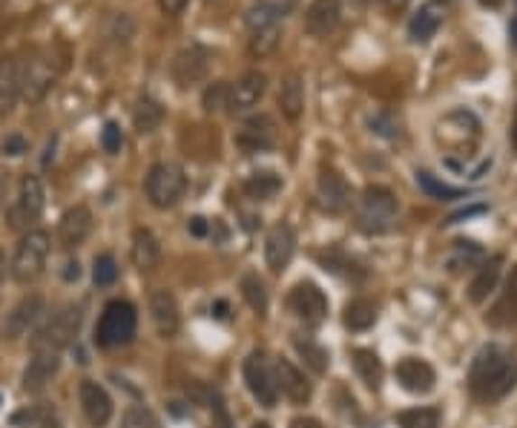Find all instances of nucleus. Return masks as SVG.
I'll return each mask as SVG.
<instances>
[{"mask_svg": "<svg viewBox=\"0 0 517 428\" xmlns=\"http://www.w3.org/2000/svg\"><path fill=\"white\" fill-rule=\"evenodd\" d=\"M517 386V359L497 345H485L475 357L472 371H468V388L477 400L494 403L503 400Z\"/></svg>", "mask_w": 517, "mask_h": 428, "instance_id": "1", "label": "nucleus"}, {"mask_svg": "<svg viewBox=\"0 0 517 428\" xmlns=\"http://www.w3.org/2000/svg\"><path fill=\"white\" fill-rule=\"evenodd\" d=\"M60 72H64V60H60L52 50H38L21 70V95L29 104L41 101L43 95L55 87Z\"/></svg>", "mask_w": 517, "mask_h": 428, "instance_id": "2", "label": "nucleus"}, {"mask_svg": "<svg viewBox=\"0 0 517 428\" xmlns=\"http://www.w3.org/2000/svg\"><path fill=\"white\" fill-rule=\"evenodd\" d=\"M434 138L440 147L457 155H468L480 141V118L468 109H454L443 121H437Z\"/></svg>", "mask_w": 517, "mask_h": 428, "instance_id": "3", "label": "nucleus"}, {"mask_svg": "<svg viewBox=\"0 0 517 428\" xmlns=\"http://www.w3.org/2000/svg\"><path fill=\"white\" fill-rule=\"evenodd\" d=\"M135 328H138V313L135 308L127 302V299H113L106 302L98 328H96V342L101 348H118V345H127L135 337Z\"/></svg>", "mask_w": 517, "mask_h": 428, "instance_id": "4", "label": "nucleus"}, {"mask_svg": "<svg viewBox=\"0 0 517 428\" xmlns=\"http://www.w3.org/2000/svg\"><path fill=\"white\" fill-rule=\"evenodd\" d=\"M50 233L43 230H32L26 233L18 250H14V259H12V276L18 282H32L43 274L46 259H50Z\"/></svg>", "mask_w": 517, "mask_h": 428, "instance_id": "5", "label": "nucleus"}, {"mask_svg": "<svg viewBox=\"0 0 517 428\" xmlns=\"http://www.w3.org/2000/svg\"><path fill=\"white\" fill-rule=\"evenodd\" d=\"M144 190H147V199H150L152 208L167 210V208H172V204H179V199L184 196L187 179L176 164H155L147 172Z\"/></svg>", "mask_w": 517, "mask_h": 428, "instance_id": "6", "label": "nucleus"}, {"mask_svg": "<svg viewBox=\"0 0 517 428\" xmlns=\"http://www.w3.org/2000/svg\"><path fill=\"white\" fill-rule=\"evenodd\" d=\"M397 210V199L388 187H365L363 199H359V225L365 230L383 233L394 225Z\"/></svg>", "mask_w": 517, "mask_h": 428, "instance_id": "7", "label": "nucleus"}, {"mask_svg": "<svg viewBox=\"0 0 517 428\" xmlns=\"http://www.w3.org/2000/svg\"><path fill=\"white\" fill-rule=\"evenodd\" d=\"M78 328H81V308L67 305L60 308L50 322H46L38 337H35V351H60L67 348L75 337H78Z\"/></svg>", "mask_w": 517, "mask_h": 428, "instance_id": "8", "label": "nucleus"}, {"mask_svg": "<svg viewBox=\"0 0 517 428\" xmlns=\"http://www.w3.org/2000/svg\"><path fill=\"white\" fill-rule=\"evenodd\" d=\"M43 204H46V193H43V184L38 176H23L21 190H18V201L9 213V225L12 228H29L32 221L41 219L43 213Z\"/></svg>", "mask_w": 517, "mask_h": 428, "instance_id": "9", "label": "nucleus"}, {"mask_svg": "<svg viewBox=\"0 0 517 428\" xmlns=\"http://www.w3.org/2000/svg\"><path fill=\"white\" fill-rule=\"evenodd\" d=\"M210 70V52L201 50V46H187L170 63V75L181 89H190L198 81H205Z\"/></svg>", "mask_w": 517, "mask_h": 428, "instance_id": "10", "label": "nucleus"}, {"mask_svg": "<svg viewBox=\"0 0 517 428\" xmlns=\"http://www.w3.org/2000/svg\"><path fill=\"white\" fill-rule=\"evenodd\" d=\"M288 308L300 316L305 325H319L328 316V296L322 293L319 284L300 282L288 296Z\"/></svg>", "mask_w": 517, "mask_h": 428, "instance_id": "11", "label": "nucleus"}, {"mask_svg": "<svg viewBox=\"0 0 517 428\" xmlns=\"http://www.w3.org/2000/svg\"><path fill=\"white\" fill-rule=\"evenodd\" d=\"M245 383L250 388V394L262 403V405H276L279 388H276V377L271 374L268 362H264L262 354H250L245 359Z\"/></svg>", "mask_w": 517, "mask_h": 428, "instance_id": "12", "label": "nucleus"}, {"mask_svg": "<svg viewBox=\"0 0 517 428\" xmlns=\"http://www.w3.org/2000/svg\"><path fill=\"white\" fill-rule=\"evenodd\" d=\"M276 144V124L271 116H254L236 133V147L245 153H262Z\"/></svg>", "mask_w": 517, "mask_h": 428, "instance_id": "13", "label": "nucleus"}, {"mask_svg": "<svg viewBox=\"0 0 517 428\" xmlns=\"http://www.w3.org/2000/svg\"><path fill=\"white\" fill-rule=\"evenodd\" d=\"M293 250H296V233L291 225H276L268 239H264V262L273 274H282L293 259Z\"/></svg>", "mask_w": 517, "mask_h": 428, "instance_id": "14", "label": "nucleus"}, {"mask_svg": "<svg viewBox=\"0 0 517 428\" xmlns=\"http://www.w3.org/2000/svg\"><path fill=\"white\" fill-rule=\"evenodd\" d=\"M264 89H268V78L259 70L245 72L236 84H230V113H245V109L256 107L262 101Z\"/></svg>", "mask_w": 517, "mask_h": 428, "instance_id": "15", "label": "nucleus"}, {"mask_svg": "<svg viewBox=\"0 0 517 428\" xmlns=\"http://www.w3.org/2000/svg\"><path fill=\"white\" fill-rule=\"evenodd\" d=\"M339 0H310L305 12V32L310 38H328L339 26Z\"/></svg>", "mask_w": 517, "mask_h": 428, "instance_id": "16", "label": "nucleus"}, {"mask_svg": "<svg viewBox=\"0 0 517 428\" xmlns=\"http://www.w3.org/2000/svg\"><path fill=\"white\" fill-rule=\"evenodd\" d=\"M397 379L405 391L411 394H429L437 383V374L429 366L426 359H417V357H405L397 362Z\"/></svg>", "mask_w": 517, "mask_h": 428, "instance_id": "17", "label": "nucleus"}, {"mask_svg": "<svg viewBox=\"0 0 517 428\" xmlns=\"http://www.w3.org/2000/svg\"><path fill=\"white\" fill-rule=\"evenodd\" d=\"M81 408H84L87 420L96 428H104L109 420H113V400H109L106 388L92 383V379H84L81 383Z\"/></svg>", "mask_w": 517, "mask_h": 428, "instance_id": "18", "label": "nucleus"}, {"mask_svg": "<svg viewBox=\"0 0 517 428\" xmlns=\"http://www.w3.org/2000/svg\"><path fill=\"white\" fill-rule=\"evenodd\" d=\"M92 233V213L84 204H78V208L67 210L64 219H60V228H58V239H60V247H78L87 242V236Z\"/></svg>", "mask_w": 517, "mask_h": 428, "instance_id": "19", "label": "nucleus"}, {"mask_svg": "<svg viewBox=\"0 0 517 428\" xmlns=\"http://www.w3.org/2000/svg\"><path fill=\"white\" fill-rule=\"evenodd\" d=\"M293 9H296V0H256V4L247 9L245 23L254 32L271 29V26H279V21Z\"/></svg>", "mask_w": 517, "mask_h": 428, "instance_id": "20", "label": "nucleus"}, {"mask_svg": "<svg viewBox=\"0 0 517 428\" xmlns=\"http://www.w3.org/2000/svg\"><path fill=\"white\" fill-rule=\"evenodd\" d=\"M150 313H152V322L159 328V334L167 337H176V330L181 325V316H179V305H176V296L170 291H155L150 296Z\"/></svg>", "mask_w": 517, "mask_h": 428, "instance_id": "21", "label": "nucleus"}, {"mask_svg": "<svg viewBox=\"0 0 517 428\" xmlns=\"http://www.w3.org/2000/svg\"><path fill=\"white\" fill-rule=\"evenodd\" d=\"M60 368V359L55 351H35V357L29 359V366L23 371V391L29 394H38L46 388V383L58 374Z\"/></svg>", "mask_w": 517, "mask_h": 428, "instance_id": "22", "label": "nucleus"}, {"mask_svg": "<svg viewBox=\"0 0 517 428\" xmlns=\"http://www.w3.org/2000/svg\"><path fill=\"white\" fill-rule=\"evenodd\" d=\"M43 302H41V296H23L18 305H14V311L6 316V325H4V337L6 340H18L23 337L29 325H32L38 320V313H41Z\"/></svg>", "mask_w": 517, "mask_h": 428, "instance_id": "23", "label": "nucleus"}, {"mask_svg": "<svg viewBox=\"0 0 517 428\" xmlns=\"http://www.w3.org/2000/svg\"><path fill=\"white\" fill-rule=\"evenodd\" d=\"M485 322L494 328H512L517 325V267L512 271V276L506 279V288L500 293V299L494 302V308L485 316Z\"/></svg>", "mask_w": 517, "mask_h": 428, "instance_id": "24", "label": "nucleus"}, {"mask_svg": "<svg viewBox=\"0 0 517 428\" xmlns=\"http://www.w3.org/2000/svg\"><path fill=\"white\" fill-rule=\"evenodd\" d=\"M319 199L328 210H345L351 204V187L348 181H345L339 172L334 170H322V176H319Z\"/></svg>", "mask_w": 517, "mask_h": 428, "instance_id": "25", "label": "nucleus"}, {"mask_svg": "<svg viewBox=\"0 0 517 428\" xmlns=\"http://www.w3.org/2000/svg\"><path fill=\"white\" fill-rule=\"evenodd\" d=\"M273 377H276V388H279L282 394H288V397H291L293 403H305V400H310V386H308V379H305L300 371H296L288 359H279V362H276Z\"/></svg>", "mask_w": 517, "mask_h": 428, "instance_id": "26", "label": "nucleus"}, {"mask_svg": "<svg viewBox=\"0 0 517 428\" xmlns=\"http://www.w3.org/2000/svg\"><path fill=\"white\" fill-rule=\"evenodd\" d=\"M21 98V67L12 58H0V116L12 113Z\"/></svg>", "mask_w": 517, "mask_h": 428, "instance_id": "27", "label": "nucleus"}, {"mask_svg": "<svg viewBox=\"0 0 517 428\" xmlns=\"http://www.w3.org/2000/svg\"><path fill=\"white\" fill-rule=\"evenodd\" d=\"M279 109H282V116L296 121L302 116V109H305V84H302V75H296L291 72L285 81H282L279 87Z\"/></svg>", "mask_w": 517, "mask_h": 428, "instance_id": "28", "label": "nucleus"}, {"mask_svg": "<svg viewBox=\"0 0 517 428\" xmlns=\"http://www.w3.org/2000/svg\"><path fill=\"white\" fill-rule=\"evenodd\" d=\"M162 259V247L159 239L150 230H135L133 233V262L138 271H152Z\"/></svg>", "mask_w": 517, "mask_h": 428, "instance_id": "29", "label": "nucleus"}, {"mask_svg": "<svg viewBox=\"0 0 517 428\" xmlns=\"http://www.w3.org/2000/svg\"><path fill=\"white\" fill-rule=\"evenodd\" d=\"M500 267H503V256H492L489 262L480 265L477 276L472 279V288H468V299H472V302H483V299L497 288Z\"/></svg>", "mask_w": 517, "mask_h": 428, "instance_id": "30", "label": "nucleus"}, {"mask_svg": "<svg viewBox=\"0 0 517 428\" xmlns=\"http://www.w3.org/2000/svg\"><path fill=\"white\" fill-rule=\"evenodd\" d=\"M354 368L371 391H380L385 371H383V362L377 354L368 351V348H359V351H354Z\"/></svg>", "mask_w": 517, "mask_h": 428, "instance_id": "31", "label": "nucleus"}, {"mask_svg": "<svg viewBox=\"0 0 517 428\" xmlns=\"http://www.w3.org/2000/svg\"><path fill=\"white\" fill-rule=\"evenodd\" d=\"M342 322L351 330H368L374 322H377V305L368 302V299H354V302L345 305Z\"/></svg>", "mask_w": 517, "mask_h": 428, "instance_id": "32", "label": "nucleus"}, {"mask_svg": "<svg viewBox=\"0 0 517 428\" xmlns=\"http://www.w3.org/2000/svg\"><path fill=\"white\" fill-rule=\"evenodd\" d=\"M437 29H440V12L434 6H422L409 23V38L414 43H429Z\"/></svg>", "mask_w": 517, "mask_h": 428, "instance_id": "33", "label": "nucleus"}, {"mask_svg": "<svg viewBox=\"0 0 517 428\" xmlns=\"http://www.w3.org/2000/svg\"><path fill=\"white\" fill-rule=\"evenodd\" d=\"M417 187L422 190V193H429L431 199H440V201H454V199L468 196L466 187H451V184L437 181L429 170H417Z\"/></svg>", "mask_w": 517, "mask_h": 428, "instance_id": "34", "label": "nucleus"}, {"mask_svg": "<svg viewBox=\"0 0 517 428\" xmlns=\"http://www.w3.org/2000/svg\"><path fill=\"white\" fill-rule=\"evenodd\" d=\"M162 118H164V107L155 101V98H150V95H144V98L138 101L135 113H133V124H135V130H138L141 135L152 133L155 126L162 124Z\"/></svg>", "mask_w": 517, "mask_h": 428, "instance_id": "35", "label": "nucleus"}, {"mask_svg": "<svg viewBox=\"0 0 517 428\" xmlns=\"http://www.w3.org/2000/svg\"><path fill=\"white\" fill-rule=\"evenodd\" d=\"M483 259H485V253H483L480 245H475V242H457L446 265H448L451 274H460V271H468V267H475V265H483Z\"/></svg>", "mask_w": 517, "mask_h": 428, "instance_id": "36", "label": "nucleus"}, {"mask_svg": "<svg viewBox=\"0 0 517 428\" xmlns=\"http://www.w3.org/2000/svg\"><path fill=\"white\" fill-rule=\"evenodd\" d=\"M242 296L259 316L268 313V291H264V282L256 274H245L242 276Z\"/></svg>", "mask_w": 517, "mask_h": 428, "instance_id": "37", "label": "nucleus"}, {"mask_svg": "<svg viewBox=\"0 0 517 428\" xmlns=\"http://www.w3.org/2000/svg\"><path fill=\"white\" fill-rule=\"evenodd\" d=\"M279 187H282V179L276 176V172H254V176L245 181L247 196H250V199H259V201L276 196Z\"/></svg>", "mask_w": 517, "mask_h": 428, "instance_id": "38", "label": "nucleus"}, {"mask_svg": "<svg viewBox=\"0 0 517 428\" xmlns=\"http://www.w3.org/2000/svg\"><path fill=\"white\" fill-rule=\"evenodd\" d=\"M400 428H440V411L437 408H409L397 414Z\"/></svg>", "mask_w": 517, "mask_h": 428, "instance_id": "39", "label": "nucleus"}, {"mask_svg": "<svg viewBox=\"0 0 517 428\" xmlns=\"http://www.w3.org/2000/svg\"><path fill=\"white\" fill-rule=\"evenodd\" d=\"M279 41H282V29L279 26L259 29V32H254V38H250V55H254V58H268V55L276 52Z\"/></svg>", "mask_w": 517, "mask_h": 428, "instance_id": "40", "label": "nucleus"}, {"mask_svg": "<svg viewBox=\"0 0 517 428\" xmlns=\"http://www.w3.org/2000/svg\"><path fill=\"white\" fill-rule=\"evenodd\" d=\"M296 351H300V357L308 362V366L317 371V374H325L328 371V351L322 345H317L313 340H296Z\"/></svg>", "mask_w": 517, "mask_h": 428, "instance_id": "41", "label": "nucleus"}, {"mask_svg": "<svg viewBox=\"0 0 517 428\" xmlns=\"http://www.w3.org/2000/svg\"><path fill=\"white\" fill-rule=\"evenodd\" d=\"M205 109L208 113H222V109L230 113V84H225V81L210 84L205 89Z\"/></svg>", "mask_w": 517, "mask_h": 428, "instance_id": "42", "label": "nucleus"}, {"mask_svg": "<svg viewBox=\"0 0 517 428\" xmlns=\"http://www.w3.org/2000/svg\"><path fill=\"white\" fill-rule=\"evenodd\" d=\"M92 279H96L98 288H106V284H113L118 279V265H115L113 256H109V253H104V256L96 259V271H92Z\"/></svg>", "mask_w": 517, "mask_h": 428, "instance_id": "43", "label": "nucleus"}, {"mask_svg": "<svg viewBox=\"0 0 517 428\" xmlns=\"http://www.w3.org/2000/svg\"><path fill=\"white\" fill-rule=\"evenodd\" d=\"M121 144H124L121 126H118L115 121H106V124H104V133H101V147H104L109 155H115V153H121Z\"/></svg>", "mask_w": 517, "mask_h": 428, "instance_id": "44", "label": "nucleus"}, {"mask_svg": "<svg viewBox=\"0 0 517 428\" xmlns=\"http://www.w3.org/2000/svg\"><path fill=\"white\" fill-rule=\"evenodd\" d=\"M368 124H371V130L380 133V135H388V138H397L400 135V126L391 121L388 116H371Z\"/></svg>", "mask_w": 517, "mask_h": 428, "instance_id": "45", "label": "nucleus"}, {"mask_svg": "<svg viewBox=\"0 0 517 428\" xmlns=\"http://www.w3.org/2000/svg\"><path fill=\"white\" fill-rule=\"evenodd\" d=\"M26 150H29V144H26L23 135H6L4 138V153L6 155H23Z\"/></svg>", "mask_w": 517, "mask_h": 428, "instance_id": "46", "label": "nucleus"}, {"mask_svg": "<svg viewBox=\"0 0 517 428\" xmlns=\"http://www.w3.org/2000/svg\"><path fill=\"white\" fill-rule=\"evenodd\" d=\"M190 0H159V9L167 14V18H179V14L187 9Z\"/></svg>", "mask_w": 517, "mask_h": 428, "instance_id": "47", "label": "nucleus"}, {"mask_svg": "<svg viewBox=\"0 0 517 428\" xmlns=\"http://www.w3.org/2000/svg\"><path fill=\"white\" fill-rule=\"evenodd\" d=\"M213 411H216V417H213V428H233V425H230V417H227V411H225V405H222V403H218Z\"/></svg>", "mask_w": 517, "mask_h": 428, "instance_id": "48", "label": "nucleus"}, {"mask_svg": "<svg viewBox=\"0 0 517 428\" xmlns=\"http://www.w3.org/2000/svg\"><path fill=\"white\" fill-rule=\"evenodd\" d=\"M480 213H485V204H477V208H466V210H460V213H454V216L448 219V225H454V221H460V219H468V216H480Z\"/></svg>", "mask_w": 517, "mask_h": 428, "instance_id": "49", "label": "nucleus"}, {"mask_svg": "<svg viewBox=\"0 0 517 428\" xmlns=\"http://www.w3.org/2000/svg\"><path fill=\"white\" fill-rule=\"evenodd\" d=\"M208 221L205 219H201V216H196V219H190V233L193 236H208Z\"/></svg>", "mask_w": 517, "mask_h": 428, "instance_id": "50", "label": "nucleus"}, {"mask_svg": "<svg viewBox=\"0 0 517 428\" xmlns=\"http://www.w3.org/2000/svg\"><path fill=\"white\" fill-rule=\"evenodd\" d=\"M291 428H322V423L317 417H296L291 423Z\"/></svg>", "mask_w": 517, "mask_h": 428, "instance_id": "51", "label": "nucleus"}, {"mask_svg": "<svg viewBox=\"0 0 517 428\" xmlns=\"http://www.w3.org/2000/svg\"><path fill=\"white\" fill-rule=\"evenodd\" d=\"M64 276H67L69 282L81 276V267H78V262H69V265H67V274H64Z\"/></svg>", "mask_w": 517, "mask_h": 428, "instance_id": "52", "label": "nucleus"}, {"mask_svg": "<svg viewBox=\"0 0 517 428\" xmlns=\"http://www.w3.org/2000/svg\"><path fill=\"white\" fill-rule=\"evenodd\" d=\"M509 41H512V46L517 50V14H514L512 23H509Z\"/></svg>", "mask_w": 517, "mask_h": 428, "instance_id": "53", "label": "nucleus"}, {"mask_svg": "<svg viewBox=\"0 0 517 428\" xmlns=\"http://www.w3.org/2000/svg\"><path fill=\"white\" fill-rule=\"evenodd\" d=\"M512 144L517 150V107H514V121H512Z\"/></svg>", "mask_w": 517, "mask_h": 428, "instance_id": "54", "label": "nucleus"}, {"mask_svg": "<svg viewBox=\"0 0 517 428\" xmlns=\"http://www.w3.org/2000/svg\"><path fill=\"white\" fill-rule=\"evenodd\" d=\"M483 6H489V9H497L500 4H503V0H480Z\"/></svg>", "mask_w": 517, "mask_h": 428, "instance_id": "55", "label": "nucleus"}, {"mask_svg": "<svg viewBox=\"0 0 517 428\" xmlns=\"http://www.w3.org/2000/svg\"><path fill=\"white\" fill-rule=\"evenodd\" d=\"M6 274V259H4V250H0V279H4Z\"/></svg>", "mask_w": 517, "mask_h": 428, "instance_id": "56", "label": "nucleus"}, {"mask_svg": "<svg viewBox=\"0 0 517 428\" xmlns=\"http://www.w3.org/2000/svg\"><path fill=\"white\" fill-rule=\"evenodd\" d=\"M4 193H6V184H4V179H0V201H4Z\"/></svg>", "mask_w": 517, "mask_h": 428, "instance_id": "57", "label": "nucleus"}, {"mask_svg": "<svg viewBox=\"0 0 517 428\" xmlns=\"http://www.w3.org/2000/svg\"><path fill=\"white\" fill-rule=\"evenodd\" d=\"M254 428H271V425H268V423H256Z\"/></svg>", "mask_w": 517, "mask_h": 428, "instance_id": "58", "label": "nucleus"}, {"mask_svg": "<svg viewBox=\"0 0 517 428\" xmlns=\"http://www.w3.org/2000/svg\"><path fill=\"white\" fill-rule=\"evenodd\" d=\"M514 4H517V0H514Z\"/></svg>", "mask_w": 517, "mask_h": 428, "instance_id": "59", "label": "nucleus"}]
</instances>
